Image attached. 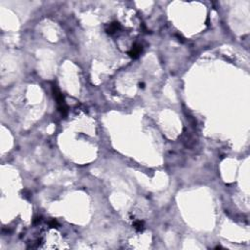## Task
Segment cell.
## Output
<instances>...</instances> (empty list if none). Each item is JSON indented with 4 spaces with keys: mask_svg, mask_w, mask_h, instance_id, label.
Wrapping results in <instances>:
<instances>
[{
    "mask_svg": "<svg viewBox=\"0 0 250 250\" xmlns=\"http://www.w3.org/2000/svg\"><path fill=\"white\" fill-rule=\"evenodd\" d=\"M133 227L135 228V230L137 232H142L144 230V223L142 222V221H135L134 223H133Z\"/></svg>",
    "mask_w": 250,
    "mask_h": 250,
    "instance_id": "3",
    "label": "cell"
},
{
    "mask_svg": "<svg viewBox=\"0 0 250 250\" xmlns=\"http://www.w3.org/2000/svg\"><path fill=\"white\" fill-rule=\"evenodd\" d=\"M142 45H139V44H135L134 46L132 47L131 49V51H129L128 52V55L130 56L131 58H133V59H136V58H138L139 55L141 54L142 52Z\"/></svg>",
    "mask_w": 250,
    "mask_h": 250,
    "instance_id": "1",
    "label": "cell"
},
{
    "mask_svg": "<svg viewBox=\"0 0 250 250\" xmlns=\"http://www.w3.org/2000/svg\"><path fill=\"white\" fill-rule=\"evenodd\" d=\"M50 226H51L52 228H57L58 226H59V224H58V222L56 220H52L51 222H50Z\"/></svg>",
    "mask_w": 250,
    "mask_h": 250,
    "instance_id": "4",
    "label": "cell"
},
{
    "mask_svg": "<svg viewBox=\"0 0 250 250\" xmlns=\"http://www.w3.org/2000/svg\"><path fill=\"white\" fill-rule=\"evenodd\" d=\"M119 30H121V24L117 22H114V23H111L109 24V27H107V32L109 33V34H114L116 31H118Z\"/></svg>",
    "mask_w": 250,
    "mask_h": 250,
    "instance_id": "2",
    "label": "cell"
}]
</instances>
